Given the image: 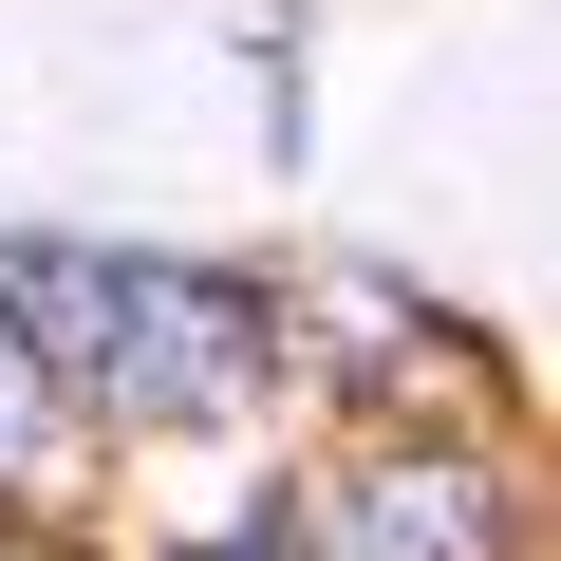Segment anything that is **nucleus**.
<instances>
[{
	"mask_svg": "<svg viewBox=\"0 0 561 561\" xmlns=\"http://www.w3.org/2000/svg\"><path fill=\"white\" fill-rule=\"evenodd\" d=\"M0 319L57 393H113L150 431H225L280 375V319L206 262H113V243H0Z\"/></svg>",
	"mask_w": 561,
	"mask_h": 561,
	"instance_id": "f257e3e1",
	"label": "nucleus"
},
{
	"mask_svg": "<svg viewBox=\"0 0 561 561\" xmlns=\"http://www.w3.org/2000/svg\"><path fill=\"white\" fill-rule=\"evenodd\" d=\"M337 561H505V468L468 449H375L337 486Z\"/></svg>",
	"mask_w": 561,
	"mask_h": 561,
	"instance_id": "f03ea898",
	"label": "nucleus"
},
{
	"mask_svg": "<svg viewBox=\"0 0 561 561\" xmlns=\"http://www.w3.org/2000/svg\"><path fill=\"white\" fill-rule=\"evenodd\" d=\"M57 468V375L20 356V319H0V486H38Z\"/></svg>",
	"mask_w": 561,
	"mask_h": 561,
	"instance_id": "7ed1b4c3",
	"label": "nucleus"
},
{
	"mask_svg": "<svg viewBox=\"0 0 561 561\" xmlns=\"http://www.w3.org/2000/svg\"><path fill=\"white\" fill-rule=\"evenodd\" d=\"M187 561H300V542H187Z\"/></svg>",
	"mask_w": 561,
	"mask_h": 561,
	"instance_id": "20e7f679",
	"label": "nucleus"
}]
</instances>
